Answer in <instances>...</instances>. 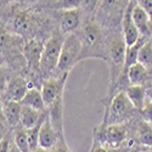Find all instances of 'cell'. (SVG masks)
<instances>
[{"mask_svg":"<svg viewBox=\"0 0 152 152\" xmlns=\"http://www.w3.org/2000/svg\"><path fill=\"white\" fill-rule=\"evenodd\" d=\"M82 49L83 45H82V40H79V38L73 33L67 34L65 40H63L58 65H57V69L62 72V74L69 73L71 68L75 65V62L80 60Z\"/></svg>","mask_w":152,"mask_h":152,"instance_id":"cell-1","label":"cell"},{"mask_svg":"<svg viewBox=\"0 0 152 152\" xmlns=\"http://www.w3.org/2000/svg\"><path fill=\"white\" fill-rule=\"evenodd\" d=\"M134 111V106L128 100L125 93L121 91L118 93L110 106V108L106 112L105 116V124L108 122V125L113 124H122L123 121L128 119Z\"/></svg>","mask_w":152,"mask_h":152,"instance_id":"cell-2","label":"cell"},{"mask_svg":"<svg viewBox=\"0 0 152 152\" xmlns=\"http://www.w3.org/2000/svg\"><path fill=\"white\" fill-rule=\"evenodd\" d=\"M63 40L65 39H62L61 34H53L51 38L46 42L40 58V71H43L44 73H49L57 68Z\"/></svg>","mask_w":152,"mask_h":152,"instance_id":"cell-3","label":"cell"},{"mask_svg":"<svg viewBox=\"0 0 152 152\" xmlns=\"http://www.w3.org/2000/svg\"><path fill=\"white\" fill-rule=\"evenodd\" d=\"M126 135V129L123 124H113L100 129L95 134V140L100 144H106L108 146L116 147L123 142Z\"/></svg>","mask_w":152,"mask_h":152,"instance_id":"cell-4","label":"cell"},{"mask_svg":"<svg viewBox=\"0 0 152 152\" xmlns=\"http://www.w3.org/2000/svg\"><path fill=\"white\" fill-rule=\"evenodd\" d=\"M136 1H129L124 11V16L122 20V28H123V39L126 48H130L137 43L140 39V33H139L135 23L133 21V9Z\"/></svg>","mask_w":152,"mask_h":152,"instance_id":"cell-5","label":"cell"},{"mask_svg":"<svg viewBox=\"0 0 152 152\" xmlns=\"http://www.w3.org/2000/svg\"><path fill=\"white\" fill-rule=\"evenodd\" d=\"M69 73H65L61 75L58 79H49L45 82L42 86V96L44 100L45 106H51L55 101L63 94V89H65V84L67 80Z\"/></svg>","mask_w":152,"mask_h":152,"instance_id":"cell-6","label":"cell"},{"mask_svg":"<svg viewBox=\"0 0 152 152\" xmlns=\"http://www.w3.org/2000/svg\"><path fill=\"white\" fill-rule=\"evenodd\" d=\"M125 51H126V45L124 40H115L110 45V58L113 65V71H116V82L119 78L122 73L123 66H124V60H125ZM112 71V73H113Z\"/></svg>","mask_w":152,"mask_h":152,"instance_id":"cell-7","label":"cell"},{"mask_svg":"<svg viewBox=\"0 0 152 152\" xmlns=\"http://www.w3.org/2000/svg\"><path fill=\"white\" fill-rule=\"evenodd\" d=\"M57 140H58V134L56 133L51 122H50L49 115H46L39 130V147L49 151L55 147Z\"/></svg>","mask_w":152,"mask_h":152,"instance_id":"cell-8","label":"cell"},{"mask_svg":"<svg viewBox=\"0 0 152 152\" xmlns=\"http://www.w3.org/2000/svg\"><path fill=\"white\" fill-rule=\"evenodd\" d=\"M101 42H102V33H101V29L99 28V26L96 23H88L83 33L82 53L84 50L85 51H90V50L97 49L101 45Z\"/></svg>","mask_w":152,"mask_h":152,"instance_id":"cell-9","label":"cell"},{"mask_svg":"<svg viewBox=\"0 0 152 152\" xmlns=\"http://www.w3.org/2000/svg\"><path fill=\"white\" fill-rule=\"evenodd\" d=\"M80 23V12L77 9H68L63 12L60 20V31L62 34H71Z\"/></svg>","mask_w":152,"mask_h":152,"instance_id":"cell-10","label":"cell"},{"mask_svg":"<svg viewBox=\"0 0 152 152\" xmlns=\"http://www.w3.org/2000/svg\"><path fill=\"white\" fill-rule=\"evenodd\" d=\"M27 82L21 77H16L12 78L10 80V83L6 86L7 90V96L10 99V101H15V102H21L23 100L24 95L27 94Z\"/></svg>","mask_w":152,"mask_h":152,"instance_id":"cell-11","label":"cell"},{"mask_svg":"<svg viewBox=\"0 0 152 152\" xmlns=\"http://www.w3.org/2000/svg\"><path fill=\"white\" fill-rule=\"evenodd\" d=\"M63 96L61 95L55 102L50 106V112L48 113L50 122L58 135L63 134Z\"/></svg>","mask_w":152,"mask_h":152,"instance_id":"cell-12","label":"cell"},{"mask_svg":"<svg viewBox=\"0 0 152 152\" xmlns=\"http://www.w3.org/2000/svg\"><path fill=\"white\" fill-rule=\"evenodd\" d=\"M44 50V45L38 40H31L24 46V56H26L29 67H35L40 65V58Z\"/></svg>","mask_w":152,"mask_h":152,"instance_id":"cell-13","label":"cell"},{"mask_svg":"<svg viewBox=\"0 0 152 152\" xmlns=\"http://www.w3.org/2000/svg\"><path fill=\"white\" fill-rule=\"evenodd\" d=\"M133 21L140 34L142 35L150 34V17L147 16L145 10L137 4V1L135 3L133 9Z\"/></svg>","mask_w":152,"mask_h":152,"instance_id":"cell-14","label":"cell"},{"mask_svg":"<svg viewBox=\"0 0 152 152\" xmlns=\"http://www.w3.org/2000/svg\"><path fill=\"white\" fill-rule=\"evenodd\" d=\"M21 105L29 107V108H33L38 112L43 111L44 107H45V104H44V100H43V96H42V91L35 89V88L29 89L27 91V94L24 95L23 100L21 101Z\"/></svg>","mask_w":152,"mask_h":152,"instance_id":"cell-15","label":"cell"},{"mask_svg":"<svg viewBox=\"0 0 152 152\" xmlns=\"http://www.w3.org/2000/svg\"><path fill=\"white\" fill-rule=\"evenodd\" d=\"M125 95L132 102L134 108L141 110L145 105V88L142 85H130L126 88Z\"/></svg>","mask_w":152,"mask_h":152,"instance_id":"cell-16","label":"cell"},{"mask_svg":"<svg viewBox=\"0 0 152 152\" xmlns=\"http://www.w3.org/2000/svg\"><path fill=\"white\" fill-rule=\"evenodd\" d=\"M21 111H22L21 102H15V101H10L9 100L4 104L5 119L10 125H17L20 123Z\"/></svg>","mask_w":152,"mask_h":152,"instance_id":"cell-17","label":"cell"},{"mask_svg":"<svg viewBox=\"0 0 152 152\" xmlns=\"http://www.w3.org/2000/svg\"><path fill=\"white\" fill-rule=\"evenodd\" d=\"M40 118H42V116L39 115L38 111H35L33 108H29V107H26V106H22L20 123L26 130H29V129L34 128V126L39 123Z\"/></svg>","mask_w":152,"mask_h":152,"instance_id":"cell-18","label":"cell"},{"mask_svg":"<svg viewBox=\"0 0 152 152\" xmlns=\"http://www.w3.org/2000/svg\"><path fill=\"white\" fill-rule=\"evenodd\" d=\"M147 75V71L146 67H144L141 63H134L132 67L128 68L126 71V78H128L129 83L132 85H141L142 82L146 79Z\"/></svg>","mask_w":152,"mask_h":152,"instance_id":"cell-19","label":"cell"},{"mask_svg":"<svg viewBox=\"0 0 152 152\" xmlns=\"http://www.w3.org/2000/svg\"><path fill=\"white\" fill-rule=\"evenodd\" d=\"M45 117H46V115L42 116L39 123H38L34 128H32L29 130H26V134H27V137H28V142H29V148L33 152L35 150H38V147H39V130H40V126H42Z\"/></svg>","mask_w":152,"mask_h":152,"instance_id":"cell-20","label":"cell"},{"mask_svg":"<svg viewBox=\"0 0 152 152\" xmlns=\"http://www.w3.org/2000/svg\"><path fill=\"white\" fill-rule=\"evenodd\" d=\"M137 62L141 63L146 68L152 66V42H146L140 48V51H139V56H137Z\"/></svg>","mask_w":152,"mask_h":152,"instance_id":"cell-21","label":"cell"},{"mask_svg":"<svg viewBox=\"0 0 152 152\" xmlns=\"http://www.w3.org/2000/svg\"><path fill=\"white\" fill-rule=\"evenodd\" d=\"M31 26V18L27 12H20L14 20V29L17 33H26Z\"/></svg>","mask_w":152,"mask_h":152,"instance_id":"cell-22","label":"cell"},{"mask_svg":"<svg viewBox=\"0 0 152 152\" xmlns=\"http://www.w3.org/2000/svg\"><path fill=\"white\" fill-rule=\"evenodd\" d=\"M15 145L18 147L21 152H31L29 148V142H28V137L26 134V130L18 129L15 134Z\"/></svg>","mask_w":152,"mask_h":152,"instance_id":"cell-23","label":"cell"},{"mask_svg":"<svg viewBox=\"0 0 152 152\" xmlns=\"http://www.w3.org/2000/svg\"><path fill=\"white\" fill-rule=\"evenodd\" d=\"M139 139L140 142L145 146L152 147V128L147 123H142L139 129Z\"/></svg>","mask_w":152,"mask_h":152,"instance_id":"cell-24","label":"cell"},{"mask_svg":"<svg viewBox=\"0 0 152 152\" xmlns=\"http://www.w3.org/2000/svg\"><path fill=\"white\" fill-rule=\"evenodd\" d=\"M141 115L145 123H152V100L145 102L144 107L141 108Z\"/></svg>","mask_w":152,"mask_h":152,"instance_id":"cell-25","label":"cell"},{"mask_svg":"<svg viewBox=\"0 0 152 152\" xmlns=\"http://www.w3.org/2000/svg\"><path fill=\"white\" fill-rule=\"evenodd\" d=\"M53 152H72L69 150V147L67 146L66 141H65V135L61 134L58 135V140H57V144L55 145L54 147V151Z\"/></svg>","mask_w":152,"mask_h":152,"instance_id":"cell-26","label":"cell"},{"mask_svg":"<svg viewBox=\"0 0 152 152\" xmlns=\"http://www.w3.org/2000/svg\"><path fill=\"white\" fill-rule=\"evenodd\" d=\"M137 4L145 10V12L151 21L152 20V0H142V1H137Z\"/></svg>","mask_w":152,"mask_h":152,"instance_id":"cell-27","label":"cell"},{"mask_svg":"<svg viewBox=\"0 0 152 152\" xmlns=\"http://www.w3.org/2000/svg\"><path fill=\"white\" fill-rule=\"evenodd\" d=\"M5 86L6 85V75L3 71H0V93H3L5 90Z\"/></svg>","mask_w":152,"mask_h":152,"instance_id":"cell-28","label":"cell"},{"mask_svg":"<svg viewBox=\"0 0 152 152\" xmlns=\"http://www.w3.org/2000/svg\"><path fill=\"white\" fill-rule=\"evenodd\" d=\"M0 152H10V142L6 137L0 142Z\"/></svg>","mask_w":152,"mask_h":152,"instance_id":"cell-29","label":"cell"},{"mask_svg":"<svg viewBox=\"0 0 152 152\" xmlns=\"http://www.w3.org/2000/svg\"><path fill=\"white\" fill-rule=\"evenodd\" d=\"M5 119V115H4V102L0 99V122H4Z\"/></svg>","mask_w":152,"mask_h":152,"instance_id":"cell-30","label":"cell"},{"mask_svg":"<svg viewBox=\"0 0 152 152\" xmlns=\"http://www.w3.org/2000/svg\"><path fill=\"white\" fill-rule=\"evenodd\" d=\"M5 139V126H4V123L0 122V142Z\"/></svg>","mask_w":152,"mask_h":152,"instance_id":"cell-31","label":"cell"},{"mask_svg":"<svg viewBox=\"0 0 152 152\" xmlns=\"http://www.w3.org/2000/svg\"><path fill=\"white\" fill-rule=\"evenodd\" d=\"M10 152H21V151H20L18 147L14 144V145H10Z\"/></svg>","mask_w":152,"mask_h":152,"instance_id":"cell-32","label":"cell"},{"mask_svg":"<svg viewBox=\"0 0 152 152\" xmlns=\"http://www.w3.org/2000/svg\"><path fill=\"white\" fill-rule=\"evenodd\" d=\"M93 152H107V151L102 147H99V148H95V151H93Z\"/></svg>","mask_w":152,"mask_h":152,"instance_id":"cell-33","label":"cell"},{"mask_svg":"<svg viewBox=\"0 0 152 152\" xmlns=\"http://www.w3.org/2000/svg\"><path fill=\"white\" fill-rule=\"evenodd\" d=\"M34 152H49L48 150H44V148H38V150H35Z\"/></svg>","mask_w":152,"mask_h":152,"instance_id":"cell-34","label":"cell"},{"mask_svg":"<svg viewBox=\"0 0 152 152\" xmlns=\"http://www.w3.org/2000/svg\"><path fill=\"white\" fill-rule=\"evenodd\" d=\"M140 152H142V151H140ZM144 152H145V151H144Z\"/></svg>","mask_w":152,"mask_h":152,"instance_id":"cell-35","label":"cell"}]
</instances>
